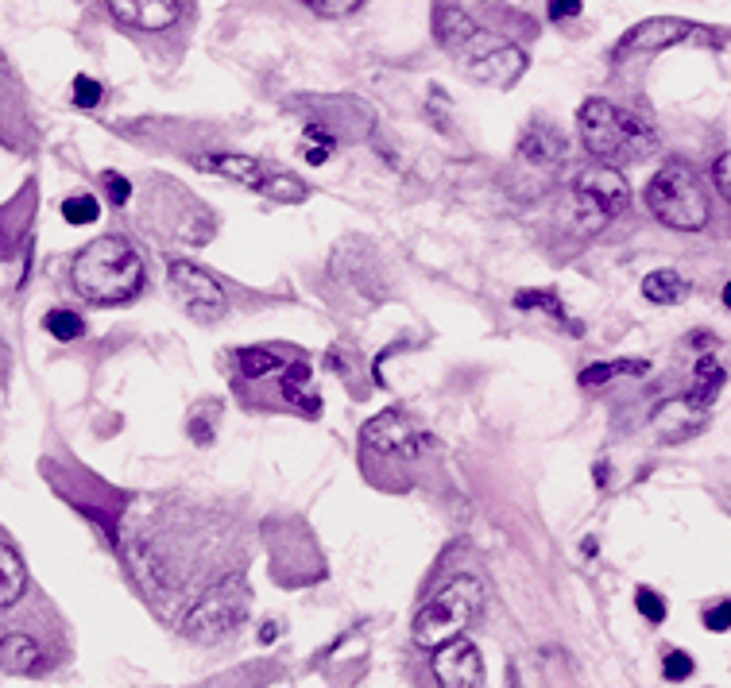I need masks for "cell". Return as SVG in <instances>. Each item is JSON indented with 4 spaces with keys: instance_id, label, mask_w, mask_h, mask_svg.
<instances>
[{
    "instance_id": "1",
    "label": "cell",
    "mask_w": 731,
    "mask_h": 688,
    "mask_svg": "<svg viewBox=\"0 0 731 688\" xmlns=\"http://www.w3.org/2000/svg\"><path fill=\"white\" fill-rule=\"evenodd\" d=\"M144 256L124 236H97L70 263V287L89 306H120L144 290Z\"/></svg>"
},
{
    "instance_id": "2",
    "label": "cell",
    "mask_w": 731,
    "mask_h": 688,
    "mask_svg": "<svg viewBox=\"0 0 731 688\" xmlns=\"http://www.w3.org/2000/svg\"><path fill=\"white\" fill-rule=\"evenodd\" d=\"M577 128H581V144L588 155L608 167L639 163L658 151V132L650 128V120L615 105L608 97H588L577 109Z\"/></svg>"
},
{
    "instance_id": "3",
    "label": "cell",
    "mask_w": 731,
    "mask_h": 688,
    "mask_svg": "<svg viewBox=\"0 0 731 688\" xmlns=\"http://www.w3.org/2000/svg\"><path fill=\"white\" fill-rule=\"evenodd\" d=\"M646 209L673 232H704L712 225V198L704 178L689 163L670 159L646 182Z\"/></svg>"
},
{
    "instance_id": "4",
    "label": "cell",
    "mask_w": 731,
    "mask_h": 688,
    "mask_svg": "<svg viewBox=\"0 0 731 688\" xmlns=\"http://www.w3.org/2000/svg\"><path fill=\"white\" fill-rule=\"evenodd\" d=\"M484 607V584L476 576H453L449 584H441L430 600L418 607L414 623H410V634L418 646L434 650L441 642L465 634V627L480 615Z\"/></svg>"
},
{
    "instance_id": "5",
    "label": "cell",
    "mask_w": 731,
    "mask_h": 688,
    "mask_svg": "<svg viewBox=\"0 0 731 688\" xmlns=\"http://www.w3.org/2000/svg\"><path fill=\"white\" fill-rule=\"evenodd\" d=\"M569 198H573V221L588 236V232H600L608 221L627 213L631 186L608 163H588L585 171L573 178V194Z\"/></svg>"
},
{
    "instance_id": "6",
    "label": "cell",
    "mask_w": 731,
    "mask_h": 688,
    "mask_svg": "<svg viewBox=\"0 0 731 688\" xmlns=\"http://www.w3.org/2000/svg\"><path fill=\"white\" fill-rule=\"evenodd\" d=\"M244 615H248V588L240 576H229V580L213 584L198 600V607L186 615L182 631L198 642H217V638L233 634L244 623Z\"/></svg>"
},
{
    "instance_id": "7",
    "label": "cell",
    "mask_w": 731,
    "mask_h": 688,
    "mask_svg": "<svg viewBox=\"0 0 731 688\" xmlns=\"http://www.w3.org/2000/svg\"><path fill=\"white\" fill-rule=\"evenodd\" d=\"M728 31L704 28V24H689V20H673V16H658V20H646L639 28H631L619 43H615V62L631 55H650V51H666L677 43H708V47H720Z\"/></svg>"
},
{
    "instance_id": "8",
    "label": "cell",
    "mask_w": 731,
    "mask_h": 688,
    "mask_svg": "<svg viewBox=\"0 0 731 688\" xmlns=\"http://www.w3.org/2000/svg\"><path fill=\"white\" fill-rule=\"evenodd\" d=\"M360 437H364V445L372 453H380L387 460H414L422 457L426 445H430V433L422 430L414 422V414H407V410H383V414H376Z\"/></svg>"
},
{
    "instance_id": "9",
    "label": "cell",
    "mask_w": 731,
    "mask_h": 688,
    "mask_svg": "<svg viewBox=\"0 0 731 688\" xmlns=\"http://www.w3.org/2000/svg\"><path fill=\"white\" fill-rule=\"evenodd\" d=\"M430 673H434L438 688H488L484 654H480L476 642H468L465 634H457V638L434 646Z\"/></svg>"
},
{
    "instance_id": "10",
    "label": "cell",
    "mask_w": 731,
    "mask_h": 688,
    "mask_svg": "<svg viewBox=\"0 0 731 688\" xmlns=\"http://www.w3.org/2000/svg\"><path fill=\"white\" fill-rule=\"evenodd\" d=\"M167 283H171V290L182 298V306L198 317V321L221 317L225 314V306H229L221 283H217L209 271L194 267V263H186V259H175V263L167 267Z\"/></svg>"
},
{
    "instance_id": "11",
    "label": "cell",
    "mask_w": 731,
    "mask_h": 688,
    "mask_svg": "<svg viewBox=\"0 0 731 688\" xmlns=\"http://www.w3.org/2000/svg\"><path fill=\"white\" fill-rule=\"evenodd\" d=\"M105 8H109V16L117 20L120 28L151 31L155 35V31L178 28L190 16L194 0H105Z\"/></svg>"
},
{
    "instance_id": "12",
    "label": "cell",
    "mask_w": 731,
    "mask_h": 688,
    "mask_svg": "<svg viewBox=\"0 0 731 688\" xmlns=\"http://www.w3.org/2000/svg\"><path fill=\"white\" fill-rule=\"evenodd\" d=\"M55 665L51 646L31 627H4L0 631V669L12 677H43Z\"/></svg>"
},
{
    "instance_id": "13",
    "label": "cell",
    "mask_w": 731,
    "mask_h": 688,
    "mask_svg": "<svg viewBox=\"0 0 731 688\" xmlns=\"http://www.w3.org/2000/svg\"><path fill=\"white\" fill-rule=\"evenodd\" d=\"M434 39H438V47H445L449 55L468 58L484 43V31H480V24L468 16L461 4L438 0L434 4Z\"/></svg>"
},
{
    "instance_id": "14",
    "label": "cell",
    "mask_w": 731,
    "mask_h": 688,
    "mask_svg": "<svg viewBox=\"0 0 731 688\" xmlns=\"http://www.w3.org/2000/svg\"><path fill=\"white\" fill-rule=\"evenodd\" d=\"M198 167L221 174V178H229V182H240V186H248V190H260V194H264L267 178H271L260 159H252V155H233V151H209V155L198 159Z\"/></svg>"
},
{
    "instance_id": "15",
    "label": "cell",
    "mask_w": 731,
    "mask_h": 688,
    "mask_svg": "<svg viewBox=\"0 0 731 688\" xmlns=\"http://www.w3.org/2000/svg\"><path fill=\"white\" fill-rule=\"evenodd\" d=\"M279 395L291 402V406H306L310 414H318V406H322V395H318V387H314V372H310V364H291V368H283L279 375Z\"/></svg>"
},
{
    "instance_id": "16",
    "label": "cell",
    "mask_w": 731,
    "mask_h": 688,
    "mask_svg": "<svg viewBox=\"0 0 731 688\" xmlns=\"http://www.w3.org/2000/svg\"><path fill=\"white\" fill-rule=\"evenodd\" d=\"M28 592V569L20 561V553L8 542H0V611L16 607Z\"/></svg>"
},
{
    "instance_id": "17",
    "label": "cell",
    "mask_w": 731,
    "mask_h": 688,
    "mask_svg": "<svg viewBox=\"0 0 731 688\" xmlns=\"http://www.w3.org/2000/svg\"><path fill=\"white\" fill-rule=\"evenodd\" d=\"M643 298L654 306H677L689 298V279L673 267H658L643 279Z\"/></svg>"
},
{
    "instance_id": "18",
    "label": "cell",
    "mask_w": 731,
    "mask_h": 688,
    "mask_svg": "<svg viewBox=\"0 0 731 688\" xmlns=\"http://www.w3.org/2000/svg\"><path fill=\"white\" fill-rule=\"evenodd\" d=\"M519 155L534 163V167H550L565 155V140L557 136L554 128H530L527 136L519 140Z\"/></svg>"
},
{
    "instance_id": "19",
    "label": "cell",
    "mask_w": 731,
    "mask_h": 688,
    "mask_svg": "<svg viewBox=\"0 0 731 688\" xmlns=\"http://www.w3.org/2000/svg\"><path fill=\"white\" fill-rule=\"evenodd\" d=\"M728 383V372L720 368V360L716 356H701L697 360V368H693V387H689V402L693 406H701L708 410V402L720 395V387Z\"/></svg>"
},
{
    "instance_id": "20",
    "label": "cell",
    "mask_w": 731,
    "mask_h": 688,
    "mask_svg": "<svg viewBox=\"0 0 731 688\" xmlns=\"http://www.w3.org/2000/svg\"><path fill=\"white\" fill-rule=\"evenodd\" d=\"M236 368L248 375V379H267V375H279L287 364H283V356L271 352V348H240V352H236Z\"/></svg>"
},
{
    "instance_id": "21",
    "label": "cell",
    "mask_w": 731,
    "mask_h": 688,
    "mask_svg": "<svg viewBox=\"0 0 731 688\" xmlns=\"http://www.w3.org/2000/svg\"><path fill=\"white\" fill-rule=\"evenodd\" d=\"M650 372V364L646 360H612V364H588L585 372H581V387H604V383H612L615 375H646Z\"/></svg>"
},
{
    "instance_id": "22",
    "label": "cell",
    "mask_w": 731,
    "mask_h": 688,
    "mask_svg": "<svg viewBox=\"0 0 731 688\" xmlns=\"http://www.w3.org/2000/svg\"><path fill=\"white\" fill-rule=\"evenodd\" d=\"M43 329H47L55 341L70 344V341H78V337H86V317L59 306V310H51V314L43 317Z\"/></svg>"
},
{
    "instance_id": "23",
    "label": "cell",
    "mask_w": 731,
    "mask_h": 688,
    "mask_svg": "<svg viewBox=\"0 0 731 688\" xmlns=\"http://www.w3.org/2000/svg\"><path fill=\"white\" fill-rule=\"evenodd\" d=\"M62 217L70 221V225H93L97 217H101V201L93 198V194H70V198L62 201Z\"/></svg>"
},
{
    "instance_id": "24",
    "label": "cell",
    "mask_w": 731,
    "mask_h": 688,
    "mask_svg": "<svg viewBox=\"0 0 731 688\" xmlns=\"http://www.w3.org/2000/svg\"><path fill=\"white\" fill-rule=\"evenodd\" d=\"M515 310H542L554 321H565V306H561V298L554 290H523V294H515Z\"/></svg>"
},
{
    "instance_id": "25",
    "label": "cell",
    "mask_w": 731,
    "mask_h": 688,
    "mask_svg": "<svg viewBox=\"0 0 731 688\" xmlns=\"http://www.w3.org/2000/svg\"><path fill=\"white\" fill-rule=\"evenodd\" d=\"M306 12H314V16H322V20H345L352 16L364 0H298Z\"/></svg>"
},
{
    "instance_id": "26",
    "label": "cell",
    "mask_w": 731,
    "mask_h": 688,
    "mask_svg": "<svg viewBox=\"0 0 731 688\" xmlns=\"http://www.w3.org/2000/svg\"><path fill=\"white\" fill-rule=\"evenodd\" d=\"M70 93H74V105H78V109H97L101 97H105V86H101L97 78H89V74H74Z\"/></svg>"
},
{
    "instance_id": "27",
    "label": "cell",
    "mask_w": 731,
    "mask_h": 688,
    "mask_svg": "<svg viewBox=\"0 0 731 688\" xmlns=\"http://www.w3.org/2000/svg\"><path fill=\"white\" fill-rule=\"evenodd\" d=\"M693 658L685 654V650H666V658H662V677L673 681V685H681V681H689L693 677Z\"/></svg>"
},
{
    "instance_id": "28",
    "label": "cell",
    "mask_w": 731,
    "mask_h": 688,
    "mask_svg": "<svg viewBox=\"0 0 731 688\" xmlns=\"http://www.w3.org/2000/svg\"><path fill=\"white\" fill-rule=\"evenodd\" d=\"M635 607H639V615H643L646 623H666V600L654 592V588H639L635 592Z\"/></svg>"
},
{
    "instance_id": "29",
    "label": "cell",
    "mask_w": 731,
    "mask_h": 688,
    "mask_svg": "<svg viewBox=\"0 0 731 688\" xmlns=\"http://www.w3.org/2000/svg\"><path fill=\"white\" fill-rule=\"evenodd\" d=\"M101 186L109 190V201H113V205H128V201H132V182H128L124 174L105 171L101 174Z\"/></svg>"
},
{
    "instance_id": "30",
    "label": "cell",
    "mask_w": 731,
    "mask_h": 688,
    "mask_svg": "<svg viewBox=\"0 0 731 688\" xmlns=\"http://www.w3.org/2000/svg\"><path fill=\"white\" fill-rule=\"evenodd\" d=\"M704 627H708V631H712V634L731 631V600L712 603V607L704 611Z\"/></svg>"
},
{
    "instance_id": "31",
    "label": "cell",
    "mask_w": 731,
    "mask_h": 688,
    "mask_svg": "<svg viewBox=\"0 0 731 688\" xmlns=\"http://www.w3.org/2000/svg\"><path fill=\"white\" fill-rule=\"evenodd\" d=\"M546 16L561 24V20H573V16H581V0H546Z\"/></svg>"
},
{
    "instance_id": "32",
    "label": "cell",
    "mask_w": 731,
    "mask_h": 688,
    "mask_svg": "<svg viewBox=\"0 0 731 688\" xmlns=\"http://www.w3.org/2000/svg\"><path fill=\"white\" fill-rule=\"evenodd\" d=\"M712 178H716V190L731 201V151L728 155H720L716 159V167H712Z\"/></svg>"
},
{
    "instance_id": "33",
    "label": "cell",
    "mask_w": 731,
    "mask_h": 688,
    "mask_svg": "<svg viewBox=\"0 0 731 688\" xmlns=\"http://www.w3.org/2000/svg\"><path fill=\"white\" fill-rule=\"evenodd\" d=\"M275 638H279V627H264L260 631V642H275Z\"/></svg>"
},
{
    "instance_id": "34",
    "label": "cell",
    "mask_w": 731,
    "mask_h": 688,
    "mask_svg": "<svg viewBox=\"0 0 731 688\" xmlns=\"http://www.w3.org/2000/svg\"><path fill=\"white\" fill-rule=\"evenodd\" d=\"M724 306L731 310V279H728V287H724Z\"/></svg>"
}]
</instances>
